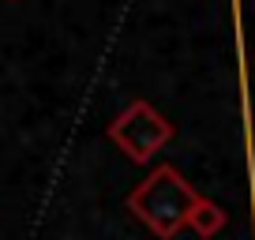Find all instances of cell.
Here are the masks:
<instances>
[{
  "mask_svg": "<svg viewBox=\"0 0 255 240\" xmlns=\"http://www.w3.org/2000/svg\"><path fill=\"white\" fill-rule=\"evenodd\" d=\"M195 207H199L195 188L173 165H158L143 184L131 188V195H128V210L161 240H173L180 229H188Z\"/></svg>",
  "mask_w": 255,
  "mask_h": 240,
  "instance_id": "1",
  "label": "cell"
},
{
  "mask_svg": "<svg viewBox=\"0 0 255 240\" xmlns=\"http://www.w3.org/2000/svg\"><path fill=\"white\" fill-rule=\"evenodd\" d=\"M109 139L128 154L131 161L146 165V158L161 150L173 139V124L154 109L150 102H131L117 120L109 124Z\"/></svg>",
  "mask_w": 255,
  "mask_h": 240,
  "instance_id": "2",
  "label": "cell"
},
{
  "mask_svg": "<svg viewBox=\"0 0 255 240\" xmlns=\"http://www.w3.org/2000/svg\"><path fill=\"white\" fill-rule=\"evenodd\" d=\"M222 225H225V210L218 207V203L199 199V207H195V214H191L188 229H195L199 237H214V233H222Z\"/></svg>",
  "mask_w": 255,
  "mask_h": 240,
  "instance_id": "3",
  "label": "cell"
}]
</instances>
